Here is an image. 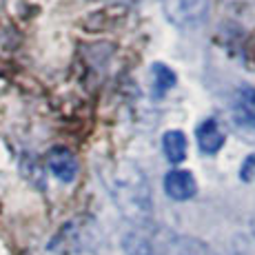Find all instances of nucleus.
<instances>
[{"instance_id":"5","label":"nucleus","mask_w":255,"mask_h":255,"mask_svg":"<svg viewBox=\"0 0 255 255\" xmlns=\"http://www.w3.org/2000/svg\"><path fill=\"white\" fill-rule=\"evenodd\" d=\"M164 191L171 200L184 202V200H191L195 193H198V182H195L191 171L173 169L164 175Z\"/></svg>"},{"instance_id":"2","label":"nucleus","mask_w":255,"mask_h":255,"mask_svg":"<svg viewBox=\"0 0 255 255\" xmlns=\"http://www.w3.org/2000/svg\"><path fill=\"white\" fill-rule=\"evenodd\" d=\"M87 244H89V229H87L85 220H71V222H67L56 233V238L51 240L49 249L53 253L71 255V253H80Z\"/></svg>"},{"instance_id":"8","label":"nucleus","mask_w":255,"mask_h":255,"mask_svg":"<svg viewBox=\"0 0 255 255\" xmlns=\"http://www.w3.org/2000/svg\"><path fill=\"white\" fill-rule=\"evenodd\" d=\"M162 149H164L166 160H169L171 164H180L186 158V149H189V144H186V135L180 129L166 131L164 138H162Z\"/></svg>"},{"instance_id":"11","label":"nucleus","mask_w":255,"mask_h":255,"mask_svg":"<svg viewBox=\"0 0 255 255\" xmlns=\"http://www.w3.org/2000/svg\"><path fill=\"white\" fill-rule=\"evenodd\" d=\"M240 180L244 182H255V155H249L240 166Z\"/></svg>"},{"instance_id":"13","label":"nucleus","mask_w":255,"mask_h":255,"mask_svg":"<svg viewBox=\"0 0 255 255\" xmlns=\"http://www.w3.org/2000/svg\"><path fill=\"white\" fill-rule=\"evenodd\" d=\"M249 96H251V102H253V107H255V91H249Z\"/></svg>"},{"instance_id":"9","label":"nucleus","mask_w":255,"mask_h":255,"mask_svg":"<svg viewBox=\"0 0 255 255\" xmlns=\"http://www.w3.org/2000/svg\"><path fill=\"white\" fill-rule=\"evenodd\" d=\"M122 249H125L127 255H164L144 233H140V231L127 233L125 238H122Z\"/></svg>"},{"instance_id":"3","label":"nucleus","mask_w":255,"mask_h":255,"mask_svg":"<svg viewBox=\"0 0 255 255\" xmlns=\"http://www.w3.org/2000/svg\"><path fill=\"white\" fill-rule=\"evenodd\" d=\"M209 0H166V13L180 27H195L207 18Z\"/></svg>"},{"instance_id":"4","label":"nucleus","mask_w":255,"mask_h":255,"mask_svg":"<svg viewBox=\"0 0 255 255\" xmlns=\"http://www.w3.org/2000/svg\"><path fill=\"white\" fill-rule=\"evenodd\" d=\"M47 166H49L53 178L65 182V184H69L78 178V160L69 149H65V146H58V149L49 151Z\"/></svg>"},{"instance_id":"12","label":"nucleus","mask_w":255,"mask_h":255,"mask_svg":"<svg viewBox=\"0 0 255 255\" xmlns=\"http://www.w3.org/2000/svg\"><path fill=\"white\" fill-rule=\"evenodd\" d=\"M251 233H253V238H255V218L251 220Z\"/></svg>"},{"instance_id":"1","label":"nucleus","mask_w":255,"mask_h":255,"mask_svg":"<svg viewBox=\"0 0 255 255\" xmlns=\"http://www.w3.org/2000/svg\"><path fill=\"white\" fill-rule=\"evenodd\" d=\"M105 184L111 202L118 207L122 218L144 229L153 220V193L144 171L135 162L118 160L105 169Z\"/></svg>"},{"instance_id":"6","label":"nucleus","mask_w":255,"mask_h":255,"mask_svg":"<svg viewBox=\"0 0 255 255\" xmlns=\"http://www.w3.org/2000/svg\"><path fill=\"white\" fill-rule=\"evenodd\" d=\"M164 255H215L209 244L191 235L171 233L166 238V253Z\"/></svg>"},{"instance_id":"7","label":"nucleus","mask_w":255,"mask_h":255,"mask_svg":"<svg viewBox=\"0 0 255 255\" xmlns=\"http://www.w3.org/2000/svg\"><path fill=\"white\" fill-rule=\"evenodd\" d=\"M195 138H198L200 151H202V153H207V155L218 153V151L224 146V140H227V138H224V133H222V129H220V125L213 120V118H207V120L198 127Z\"/></svg>"},{"instance_id":"10","label":"nucleus","mask_w":255,"mask_h":255,"mask_svg":"<svg viewBox=\"0 0 255 255\" xmlns=\"http://www.w3.org/2000/svg\"><path fill=\"white\" fill-rule=\"evenodd\" d=\"M151 73H153L155 89H158V93H164L166 89H171V87L175 85V73L171 71L169 67H164L162 62H155L153 69H151Z\"/></svg>"}]
</instances>
